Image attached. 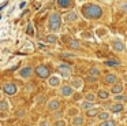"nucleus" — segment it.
Masks as SVG:
<instances>
[{
  "label": "nucleus",
  "mask_w": 127,
  "mask_h": 126,
  "mask_svg": "<svg viewBox=\"0 0 127 126\" xmlns=\"http://www.w3.org/2000/svg\"><path fill=\"white\" fill-rule=\"evenodd\" d=\"M82 15L88 21H97L104 15V8L97 3H86L82 7Z\"/></svg>",
  "instance_id": "1"
},
{
  "label": "nucleus",
  "mask_w": 127,
  "mask_h": 126,
  "mask_svg": "<svg viewBox=\"0 0 127 126\" xmlns=\"http://www.w3.org/2000/svg\"><path fill=\"white\" fill-rule=\"evenodd\" d=\"M62 15L58 11H51L47 21V30L51 34H58L62 27Z\"/></svg>",
  "instance_id": "2"
},
{
  "label": "nucleus",
  "mask_w": 127,
  "mask_h": 126,
  "mask_svg": "<svg viewBox=\"0 0 127 126\" xmlns=\"http://www.w3.org/2000/svg\"><path fill=\"white\" fill-rule=\"evenodd\" d=\"M56 70H58V75L62 79L63 78L70 79L72 77V67L70 64H67V63H60V64H58Z\"/></svg>",
  "instance_id": "3"
},
{
  "label": "nucleus",
  "mask_w": 127,
  "mask_h": 126,
  "mask_svg": "<svg viewBox=\"0 0 127 126\" xmlns=\"http://www.w3.org/2000/svg\"><path fill=\"white\" fill-rule=\"evenodd\" d=\"M68 85L74 92H79V90H82L83 86H85V79L81 78V77H71Z\"/></svg>",
  "instance_id": "4"
},
{
  "label": "nucleus",
  "mask_w": 127,
  "mask_h": 126,
  "mask_svg": "<svg viewBox=\"0 0 127 126\" xmlns=\"http://www.w3.org/2000/svg\"><path fill=\"white\" fill-rule=\"evenodd\" d=\"M62 21H64L66 23H77L79 21V12L77 10H68V12L62 16Z\"/></svg>",
  "instance_id": "5"
},
{
  "label": "nucleus",
  "mask_w": 127,
  "mask_h": 126,
  "mask_svg": "<svg viewBox=\"0 0 127 126\" xmlns=\"http://www.w3.org/2000/svg\"><path fill=\"white\" fill-rule=\"evenodd\" d=\"M1 89H3L4 95H7V96H15L18 93L17 84H15V82H11V81L1 84Z\"/></svg>",
  "instance_id": "6"
},
{
  "label": "nucleus",
  "mask_w": 127,
  "mask_h": 126,
  "mask_svg": "<svg viewBox=\"0 0 127 126\" xmlns=\"http://www.w3.org/2000/svg\"><path fill=\"white\" fill-rule=\"evenodd\" d=\"M34 73H36V75L38 77V78H42V79H47L48 77L51 75V70L48 66L45 64H38L36 66V68H34Z\"/></svg>",
  "instance_id": "7"
},
{
  "label": "nucleus",
  "mask_w": 127,
  "mask_h": 126,
  "mask_svg": "<svg viewBox=\"0 0 127 126\" xmlns=\"http://www.w3.org/2000/svg\"><path fill=\"white\" fill-rule=\"evenodd\" d=\"M34 74V68L32 67V66H25V67H22L19 71H18V77L22 79H25V81H28V79H30L32 77H33Z\"/></svg>",
  "instance_id": "8"
},
{
  "label": "nucleus",
  "mask_w": 127,
  "mask_h": 126,
  "mask_svg": "<svg viewBox=\"0 0 127 126\" xmlns=\"http://www.w3.org/2000/svg\"><path fill=\"white\" fill-rule=\"evenodd\" d=\"M60 106H62V103H60V100H59L58 97H52V99H49V100L47 101V110L51 111V112L59 111V110H60Z\"/></svg>",
  "instance_id": "9"
},
{
  "label": "nucleus",
  "mask_w": 127,
  "mask_h": 126,
  "mask_svg": "<svg viewBox=\"0 0 127 126\" xmlns=\"http://www.w3.org/2000/svg\"><path fill=\"white\" fill-rule=\"evenodd\" d=\"M58 92H59V95L62 96V97H71L72 95H74V90L70 88V85L68 84H62L58 88Z\"/></svg>",
  "instance_id": "10"
},
{
  "label": "nucleus",
  "mask_w": 127,
  "mask_h": 126,
  "mask_svg": "<svg viewBox=\"0 0 127 126\" xmlns=\"http://www.w3.org/2000/svg\"><path fill=\"white\" fill-rule=\"evenodd\" d=\"M47 84H48V86H51V88H59L62 85V78L58 74H51L47 78Z\"/></svg>",
  "instance_id": "11"
},
{
  "label": "nucleus",
  "mask_w": 127,
  "mask_h": 126,
  "mask_svg": "<svg viewBox=\"0 0 127 126\" xmlns=\"http://www.w3.org/2000/svg\"><path fill=\"white\" fill-rule=\"evenodd\" d=\"M124 108H126V106L123 103H112L109 106H107V111L109 114H118V112L124 111Z\"/></svg>",
  "instance_id": "12"
},
{
  "label": "nucleus",
  "mask_w": 127,
  "mask_h": 126,
  "mask_svg": "<svg viewBox=\"0 0 127 126\" xmlns=\"http://www.w3.org/2000/svg\"><path fill=\"white\" fill-rule=\"evenodd\" d=\"M112 49L115 52H118V54L126 52V44H124L122 40H119V38H115V40L112 41Z\"/></svg>",
  "instance_id": "13"
},
{
  "label": "nucleus",
  "mask_w": 127,
  "mask_h": 126,
  "mask_svg": "<svg viewBox=\"0 0 127 126\" xmlns=\"http://www.w3.org/2000/svg\"><path fill=\"white\" fill-rule=\"evenodd\" d=\"M102 81H104L105 85L112 86V85H115L116 82H118V77H116V74H113V73H107L104 75V78H102Z\"/></svg>",
  "instance_id": "14"
},
{
  "label": "nucleus",
  "mask_w": 127,
  "mask_h": 126,
  "mask_svg": "<svg viewBox=\"0 0 127 126\" xmlns=\"http://www.w3.org/2000/svg\"><path fill=\"white\" fill-rule=\"evenodd\" d=\"M123 90H124V84H122V82H116L115 85L111 86L109 93L115 96V95H120V93H123Z\"/></svg>",
  "instance_id": "15"
},
{
  "label": "nucleus",
  "mask_w": 127,
  "mask_h": 126,
  "mask_svg": "<svg viewBox=\"0 0 127 126\" xmlns=\"http://www.w3.org/2000/svg\"><path fill=\"white\" fill-rule=\"evenodd\" d=\"M85 125V117L81 114L71 118V126H83Z\"/></svg>",
  "instance_id": "16"
},
{
  "label": "nucleus",
  "mask_w": 127,
  "mask_h": 126,
  "mask_svg": "<svg viewBox=\"0 0 127 126\" xmlns=\"http://www.w3.org/2000/svg\"><path fill=\"white\" fill-rule=\"evenodd\" d=\"M111 117H112V114H109L107 110H102V111H100L98 114H97V119H98L100 122H105V121L112 119Z\"/></svg>",
  "instance_id": "17"
},
{
  "label": "nucleus",
  "mask_w": 127,
  "mask_h": 126,
  "mask_svg": "<svg viewBox=\"0 0 127 126\" xmlns=\"http://www.w3.org/2000/svg\"><path fill=\"white\" fill-rule=\"evenodd\" d=\"M67 47H68L70 49H72V51H77V49L81 48V41L77 40V38H70V40L67 41Z\"/></svg>",
  "instance_id": "18"
},
{
  "label": "nucleus",
  "mask_w": 127,
  "mask_h": 126,
  "mask_svg": "<svg viewBox=\"0 0 127 126\" xmlns=\"http://www.w3.org/2000/svg\"><path fill=\"white\" fill-rule=\"evenodd\" d=\"M96 97L98 99V100H108V99L111 97V93H109V90H105V89H100L98 92H97Z\"/></svg>",
  "instance_id": "19"
},
{
  "label": "nucleus",
  "mask_w": 127,
  "mask_h": 126,
  "mask_svg": "<svg viewBox=\"0 0 127 126\" xmlns=\"http://www.w3.org/2000/svg\"><path fill=\"white\" fill-rule=\"evenodd\" d=\"M56 5H58L60 10H67V8H70L72 5V1H70V0H58V1H56Z\"/></svg>",
  "instance_id": "20"
},
{
  "label": "nucleus",
  "mask_w": 127,
  "mask_h": 126,
  "mask_svg": "<svg viewBox=\"0 0 127 126\" xmlns=\"http://www.w3.org/2000/svg\"><path fill=\"white\" fill-rule=\"evenodd\" d=\"M88 75L89 77H93V78H98L101 75V70L98 67H90L88 70Z\"/></svg>",
  "instance_id": "21"
},
{
  "label": "nucleus",
  "mask_w": 127,
  "mask_h": 126,
  "mask_svg": "<svg viewBox=\"0 0 127 126\" xmlns=\"http://www.w3.org/2000/svg\"><path fill=\"white\" fill-rule=\"evenodd\" d=\"M93 107H96L93 103H89V101H86V100H82L79 103V110H82V111H89L90 108H93Z\"/></svg>",
  "instance_id": "22"
},
{
  "label": "nucleus",
  "mask_w": 127,
  "mask_h": 126,
  "mask_svg": "<svg viewBox=\"0 0 127 126\" xmlns=\"http://www.w3.org/2000/svg\"><path fill=\"white\" fill-rule=\"evenodd\" d=\"M10 110V101L7 99H1L0 100V112H8Z\"/></svg>",
  "instance_id": "23"
},
{
  "label": "nucleus",
  "mask_w": 127,
  "mask_h": 126,
  "mask_svg": "<svg viewBox=\"0 0 127 126\" xmlns=\"http://www.w3.org/2000/svg\"><path fill=\"white\" fill-rule=\"evenodd\" d=\"M113 101L115 103H127V95L126 93H120V95H115L113 96Z\"/></svg>",
  "instance_id": "24"
},
{
  "label": "nucleus",
  "mask_w": 127,
  "mask_h": 126,
  "mask_svg": "<svg viewBox=\"0 0 127 126\" xmlns=\"http://www.w3.org/2000/svg\"><path fill=\"white\" fill-rule=\"evenodd\" d=\"M59 40L58 34H51V33H48L47 37H45V41H47V44H56Z\"/></svg>",
  "instance_id": "25"
},
{
  "label": "nucleus",
  "mask_w": 127,
  "mask_h": 126,
  "mask_svg": "<svg viewBox=\"0 0 127 126\" xmlns=\"http://www.w3.org/2000/svg\"><path fill=\"white\" fill-rule=\"evenodd\" d=\"M83 100H86V101H89V103H96V100H97V97H96V95H94L93 92H88L85 95V99Z\"/></svg>",
  "instance_id": "26"
},
{
  "label": "nucleus",
  "mask_w": 127,
  "mask_h": 126,
  "mask_svg": "<svg viewBox=\"0 0 127 126\" xmlns=\"http://www.w3.org/2000/svg\"><path fill=\"white\" fill-rule=\"evenodd\" d=\"M60 56L64 59H75V58H78V55L74 52H60Z\"/></svg>",
  "instance_id": "27"
},
{
  "label": "nucleus",
  "mask_w": 127,
  "mask_h": 126,
  "mask_svg": "<svg viewBox=\"0 0 127 126\" xmlns=\"http://www.w3.org/2000/svg\"><path fill=\"white\" fill-rule=\"evenodd\" d=\"M101 111L100 108H96V107H93V108H90L89 111H86V115L88 117H97V114Z\"/></svg>",
  "instance_id": "28"
},
{
  "label": "nucleus",
  "mask_w": 127,
  "mask_h": 126,
  "mask_svg": "<svg viewBox=\"0 0 127 126\" xmlns=\"http://www.w3.org/2000/svg\"><path fill=\"white\" fill-rule=\"evenodd\" d=\"M104 63H105V66H120V62L115 59H107Z\"/></svg>",
  "instance_id": "29"
},
{
  "label": "nucleus",
  "mask_w": 127,
  "mask_h": 126,
  "mask_svg": "<svg viewBox=\"0 0 127 126\" xmlns=\"http://www.w3.org/2000/svg\"><path fill=\"white\" fill-rule=\"evenodd\" d=\"M53 126H67V121L63 119V118H60V119H56L55 122H53Z\"/></svg>",
  "instance_id": "30"
},
{
  "label": "nucleus",
  "mask_w": 127,
  "mask_h": 126,
  "mask_svg": "<svg viewBox=\"0 0 127 126\" xmlns=\"http://www.w3.org/2000/svg\"><path fill=\"white\" fill-rule=\"evenodd\" d=\"M98 126H116V121L109 119V121H105V122H100Z\"/></svg>",
  "instance_id": "31"
},
{
  "label": "nucleus",
  "mask_w": 127,
  "mask_h": 126,
  "mask_svg": "<svg viewBox=\"0 0 127 126\" xmlns=\"http://www.w3.org/2000/svg\"><path fill=\"white\" fill-rule=\"evenodd\" d=\"M79 114V108H70L68 111H67V115H68V117H75V115H78Z\"/></svg>",
  "instance_id": "32"
},
{
  "label": "nucleus",
  "mask_w": 127,
  "mask_h": 126,
  "mask_svg": "<svg viewBox=\"0 0 127 126\" xmlns=\"http://www.w3.org/2000/svg\"><path fill=\"white\" fill-rule=\"evenodd\" d=\"M37 126H51V123L47 118H41V119L38 121V123H37Z\"/></svg>",
  "instance_id": "33"
},
{
  "label": "nucleus",
  "mask_w": 127,
  "mask_h": 126,
  "mask_svg": "<svg viewBox=\"0 0 127 126\" xmlns=\"http://www.w3.org/2000/svg\"><path fill=\"white\" fill-rule=\"evenodd\" d=\"M53 117H55V121H56V119H60V118H62V114H60L59 111H56V112H53Z\"/></svg>",
  "instance_id": "34"
},
{
  "label": "nucleus",
  "mask_w": 127,
  "mask_h": 126,
  "mask_svg": "<svg viewBox=\"0 0 127 126\" xmlns=\"http://www.w3.org/2000/svg\"><path fill=\"white\" fill-rule=\"evenodd\" d=\"M122 10L127 12V1H123V3H122Z\"/></svg>",
  "instance_id": "35"
},
{
  "label": "nucleus",
  "mask_w": 127,
  "mask_h": 126,
  "mask_svg": "<svg viewBox=\"0 0 127 126\" xmlns=\"http://www.w3.org/2000/svg\"><path fill=\"white\" fill-rule=\"evenodd\" d=\"M28 33L29 34H33V32H32V23L28 25Z\"/></svg>",
  "instance_id": "36"
},
{
  "label": "nucleus",
  "mask_w": 127,
  "mask_h": 126,
  "mask_svg": "<svg viewBox=\"0 0 127 126\" xmlns=\"http://www.w3.org/2000/svg\"><path fill=\"white\" fill-rule=\"evenodd\" d=\"M25 114H26V111H25V110H21V111L18 112V115H19V118H22V115H25Z\"/></svg>",
  "instance_id": "37"
},
{
  "label": "nucleus",
  "mask_w": 127,
  "mask_h": 126,
  "mask_svg": "<svg viewBox=\"0 0 127 126\" xmlns=\"http://www.w3.org/2000/svg\"><path fill=\"white\" fill-rule=\"evenodd\" d=\"M88 79H89L90 82H94V81H97V78H93V77H89V75H88Z\"/></svg>",
  "instance_id": "38"
},
{
  "label": "nucleus",
  "mask_w": 127,
  "mask_h": 126,
  "mask_svg": "<svg viewBox=\"0 0 127 126\" xmlns=\"http://www.w3.org/2000/svg\"><path fill=\"white\" fill-rule=\"evenodd\" d=\"M3 99V93H1V90H0V100Z\"/></svg>",
  "instance_id": "39"
},
{
  "label": "nucleus",
  "mask_w": 127,
  "mask_h": 126,
  "mask_svg": "<svg viewBox=\"0 0 127 126\" xmlns=\"http://www.w3.org/2000/svg\"><path fill=\"white\" fill-rule=\"evenodd\" d=\"M124 81H127V74H126V75H124Z\"/></svg>",
  "instance_id": "40"
},
{
  "label": "nucleus",
  "mask_w": 127,
  "mask_h": 126,
  "mask_svg": "<svg viewBox=\"0 0 127 126\" xmlns=\"http://www.w3.org/2000/svg\"><path fill=\"white\" fill-rule=\"evenodd\" d=\"M26 126H33V125H26Z\"/></svg>",
  "instance_id": "41"
},
{
  "label": "nucleus",
  "mask_w": 127,
  "mask_h": 126,
  "mask_svg": "<svg viewBox=\"0 0 127 126\" xmlns=\"http://www.w3.org/2000/svg\"><path fill=\"white\" fill-rule=\"evenodd\" d=\"M126 51H127V44H126Z\"/></svg>",
  "instance_id": "42"
},
{
  "label": "nucleus",
  "mask_w": 127,
  "mask_h": 126,
  "mask_svg": "<svg viewBox=\"0 0 127 126\" xmlns=\"http://www.w3.org/2000/svg\"><path fill=\"white\" fill-rule=\"evenodd\" d=\"M0 126H1V123H0Z\"/></svg>",
  "instance_id": "43"
}]
</instances>
